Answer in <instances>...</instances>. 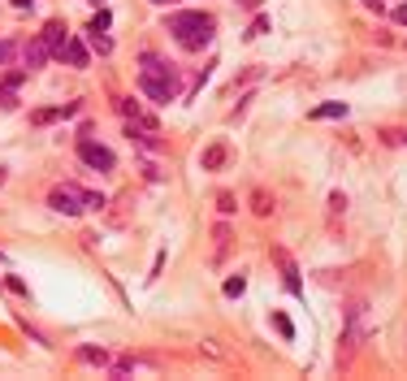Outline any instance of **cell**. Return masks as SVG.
I'll return each mask as SVG.
<instances>
[{
    "label": "cell",
    "instance_id": "6da1fadb",
    "mask_svg": "<svg viewBox=\"0 0 407 381\" xmlns=\"http://www.w3.org/2000/svg\"><path fill=\"white\" fill-rule=\"evenodd\" d=\"M139 87L156 100V104H169V100H178V78H173V70L152 57V52H143V70H139Z\"/></svg>",
    "mask_w": 407,
    "mask_h": 381
},
{
    "label": "cell",
    "instance_id": "7a4b0ae2",
    "mask_svg": "<svg viewBox=\"0 0 407 381\" xmlns=\"http://www.w3.org/2000/svg\"><path fill=\"white\" fill-rule=\"evenodd\" d=\"M212 31H217V22L208 14H173L169 18V35L178 39V48H187V52H200L212 39Z\"/></svg>",
    "mask_w": 407,
    "mask_h": 381
},
{
    "label": "cell",
    "instance_id": "3957f363",
    "mask_svg": "<svg viewBox=\"0 0 407 381\" xmlns=\"http://www.w3.org/2000/svg\"><path fill=\"white\" fill-rule=\"evenodd\" d=\"M48 204H52V212H66V216H78L83 208H87V195L78 191V187H52V195H48Z\"/></svg>",
    "mask_w": 407,
    "mask_h": 381
},
{
    "label": "cell",
    "instance_id": "277c9868",
    "mask_svg": "<svg viewBox=\"0 0 407 381\" xmlns=\"http://www.w3.org/2000/svg\"><path fill=\"white\" fill-rule=\"evenodd\" d=\"M78 156H83V165H91V169H100V174H108L113 165H118V160H113V152L100 147V143H91V139L78 143Z\"/></svg>",
    "mask_w": 407,
    "mask_h": 381
},
{
    "label": "cell",
    "instance_id": "5b68a950",
    "mask_svg": "<svg viewBox=\"0 0 407 381\" xmlns=\"http://www.w3.org/2000/svg\"><path fill=\"white\" fill-rule=\"evenodd\" d=\"M118 108H122V118H130L135 126H143L148 135H156V118H148V113H143V108H139L135 100H118Z\"/></svg>",
    "mask_w": 407,
    "mask_h": 381
},
{
    "label": "cell",
    "instance_id": "8992f818",
    "mask_svg": "<svg viewBox=\"0 0 407 381\" xmlns=\"http://www.w3.org/2000/svg\"><path fill=\"white\" fill-rule=\"evenodd\" d=\"M48 57H52V48H48V39L39 35L35 43H26V70H43L48 66Z\"/></svg>",
    "mask_w": 407,
    "mask_h": 381
},
{
    "label": "cell",
    "instance_id": "52a82bcc",
    "mask_svg": "<svg viewBox=\"0 0 407 381\" xmlns=\"http://www.w3.org/2000/svg\"><path fill=\"white\" fill-rule=\"evenodd\" d=\"M61 61H70L74 70H87V61H91V57H87V48H83L78 39H66V48H61Z\"/></svg>",
    "mask_w": 407,
    "mask_h": 381
},
{
    "label": "cell",
    "instance_id": "ba28073f",
    "mask_svg": "<svg viewBox=\"0 0 407 381\" xmlns=\"http://www.w3.org/2000/svg\"><path fill=\"white\" fill-rule=\"evenodd\" d=\"M43 39H48V48H52V57H61V48H66L70 35H66L61 22H48V26H43Z\"/></svg>",
    "mask_w": 407,
    "mask_h": 381
},
{
    "label": "cell",
    "instance_id": "9c48e42d",
    "mask_svg": "<svg viewBox=\"0 0 407 381\" xmlns=\"http://www.w3.org/2000/svg\"><path fill=\"white\" fill-rule=\"evenodd\" d=\"M70 113H78V104H61V108H43V113H35V122L43 126V122H56V118H70Z\"/></svg>",
    "mask_w": 407,
    "mask_h": 381
},
{
    "label": "cell",
    "instance_id": "30bf717a",
    "mask_svg": "<svg viewBox=\"0 0 407 381\" xmlns=\"http://www.w3.org/2000/svg\"><path fill=\"white\" fill-rule=\"evenodd\" d=\"M87 39H91V48L100 52V57H104V52H113V39H108L104 31H91V26H87Z\"/></svg>",
    "mask_w": 407,
    "mask_h": 381
},
{
    "label": "cell",
    "instance_id": "8fae6325",
    "mask_svg": "<svg viewBox=\"0 0 407 381\" xmlns=\"http://www.w3.org/2000/svg\"><path fill=\"white\" fill-rule=\"evenodd\" d=\"M78 355H83L87 364H100V368H108V351H96V347H83Z\"/></svg>",
    "mask_w": 407,
    "mask_h": 381
},
{
    "label": "cell",
    "instance_id": "7c38bea8",
    "mask_svg": "<svg viewBox=\"0 0 407 381\" xmlns=\"http://www.w3.org/2000/svg\"><path fill=\"white\" fill-rule=\"evenodd\" d=\"M312 118H346V104H321Z\"/></svg>",
    "mask_w": 407,
    "mask_h": 381
},
{
    "label": "cell",
    "instance_id": "4fadbf2b",
    "mask_svg": "<svg viewBox=\"0 0 407 381\" xmlns=\"http://www.w3.org/2000/svg\"><path fill=\"white\" fill-rule=\"evenodd\" d=\"M221 160H225V147H208V152H204V169H217Z\"/></svg>",
    "mask_w": 407,
    "mask_h": 381
},
{
    "label": "cell",
    "instance_id": "5bb4252c",
    "mask_svg": "<svg viewBox=\"0 0 407 381\" xmlns=\"http://www.w3.org/2000/svg\"><path fill=\"white\" fill-rule=\"evenodd\" d=\"M18 104V95H14V87L5 83V87H0V108H14Z\"/></svg>",
    "mask_w": 407,
    "mask_h": 381
},
{
    "label": "cell",
    "instance_id": "9a60e30c",
    "mask_svg": "<svg viewBox=\"0 0 407 381\" xmlns=\"http://www.w3.org/2000/svg\"><path fill=\"white\" fill-rule=\"evenodd\" d=\"M108 22H113V18H108V14H104V9H100V14H96V18H91V31H108Z\"/></svg>",
    "mask_w": 407,
    "mask_h": 381
},
{
    "label": "cell",
    "instance_id": "2e32d148",
    "mask_svg": "<svg viewBox=\"0 0 407 381\" xmlns=\"http://www.w3.org/2000/svg\"><path fill=\"white\" fill-rule=\"evenodd\" d=\"M243 286H247L243 278H230V282H225V295H243Z\"/></svg>",
    "mask_w": 407,
    "mask_h": 381
},
{
    "label": "cell",
    "instance_id": "e0dca14e",
    "mask_svg": "<svg viewBox=\"0 0 407 381\" xmlns=\"http://www.w3.org/2000/svg\"><path fill=\"white\" fill-rule=\"evenodd\" d=\"M273 325H277V330H282V338H290V334H295V330H290V320H286V316H282V312H277V316H273Z\"/></svg>",
    "mask_w": 407,
    "mask_h": 381
},
{
    "label": "cell",
    "instance_id": "ac0fdd59",
    "mask_svg": "<svg viewBox=\"0 0 407 381\" xmlns=\"http://www.w3.org/2000/svg\"><path fill=\"white\" fill-rule=\"evenodd\" d=\"M264 31H269V22H264V18H256V22H252V31H247V35H252V39H256V35H264Z\"/></svg>",
    "mask_w": 407,
    "mask_h": 381
},
{
    "label": "cell",
    "instance_id": "d6986e66",
    "mask_svg": "<svg viewBox=\"0 0 407 381\" xmlns=\"http://www.w3.org/2000/svg\"><path fill=\"white\" fill-rule=\"evenodd\" d=\"M5 57H9V43H0V66H5Z\"/></svg>",
    "mask_w": 407,
    "mask_h": 381
},
{
    "label": "cell",
    "instance_id": "ffe728a7",
    "mask_svg": "<svg viewBox=\"0 0 407 381\" xmlns=\"http://www.w3.org/2000/svg\"><path fill=\"white\" fill-rule=\"evenodd\" d=\"M14 5H18V9H31V5H35V0H14Z\"/></svg>",
    "mask_w": 407,
    "mask_h": 381
},
{
    "label": "cell",
    "instance_id": "44dd1931",
    "mask_svg": "<svg viewBox=\"0 0 407 381\" xmlns=\"http://www.w3.org/2000/svg\"><path fill=\"white\" fill-rule=\"evenodd\" d=\"M364 5H369V9H377V14H381V0H364Z\"/></svg>",
    "mask_w": 407,
    "mask_h": 381
},
{
    "label": "cell",
    "instance_id": "7402d4cb",
    "mask_svg": "<svg viewBox=\"0 0 407 381\" xmlns=\"http://www.w3.org/2000/svg\"><path fill=\"white\" fill-rule=\"evenodd\" d=\"M152 5H173V0H152Z\"/></svg>",
    "mask_w": 407,
    "mask_h": 381
},
{
    "label": "cell",
    "instance_id": "603a6c76",
    "mask_svg": "<svg viewBox=\"0 0 407 381\" xmlns=\"http://www.w3.org/2000/svg\"><path fill=\"white\" fill-rule=\"evenodd\" d=\"M96 5H104V0H96Z\"/></svg>",
    "mask_w": 407,
    "mask_h": 381
}]
</instances>
